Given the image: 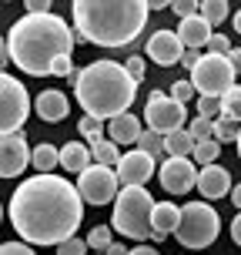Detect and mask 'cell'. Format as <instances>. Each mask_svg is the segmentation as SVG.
<instances>
[{
    "instance_id": "1",
    "label": "cell",
    "mask_w": 241,
    "mask_h": 255,
    "mask_svg": "<svg viewBox=\"0 0 241 255\" xmlns=\"http://www.w3.org/2000/svg\"><path fill=\"white\" fill-rule=\"evenodd\" d=\"M84 198L64 175H30L7 202V218L27 245H61L74 239Z\"/></svg>"
},
{
    "instance_id": "2",
    "label": "cell",
    "mask_w": 241,
    "mask_h": 255,
    "mask_svg": "<svg viewBox=\"0 0 241 255\" xmlns=\"http://www.w3.org/2000/svg\"><path fill=\"white\" fill-rule=\"evenodd\" d=\"M74 40H80L77 30H71V24L57 13H24L17 24H10L3 47L24 74L44 77L51 74L57 57L74 54Z\"/></svg>"
},
{
    "instance_id": "3",
    "label": "cell",
    "mask_w": 241,
    "mask_h": 255,
    "mask_svg": "<svg viewBox=\"0 0 241 255\" xmlns=\"http://www.w3.org/2000/svg\"><path fill=\"white\" fill-rule=\"evenodd\" d=\"M74 30L97 47H127L144 34L151 3L148 0H74Z\"/></svg>"
},
{
    "instance_id": "4",
    "label": "cell",
    "mask_w": 241,
    "mask_h": 255,
    "mask_svg": "<svg viewBox=\"0 0 241 255\" xmlns=\"http://www.w3.org/2000/svg\"><path fill=\"white\" fill-rule=\"evenodd\" d=\"M74 94L90 118L114 121V118L131 111V104L138 98V81L131 77V71L124 64L94 61L80 71V81L74 84Z\"/></svg>"
},
{
    "instance_id": "5",
    "label": "cell",
    "mask_w": 241,
    "mask_h": 255,
    "mask_svg": "<svg viewBox=\"0 0 241 255\" xmlns=\"http://www.w3.org/2000/svg\"><path fill=\"white\" fill-rule=\"evenodd\" d=\"M154 198L144 185H127L121 195L114 198V215H111V229L121 232L124 239L134 242H148L154 235L151 225V212H154Z\"/></svg>"
},
{
    "instance_id": "6",
    "label": "cell",
    "mask_w": 241,
    "mask_h": 255,
    "mask_svg": "<svg viewBox=\"0 0 241 255\" xmlns=\"http://www.w3.org/2000/svg\"><path fill=\"white\" fill-rule=\"evenodd\" d=\"M174 235H178V245L184 249H208L221 235V218L208 202H188L181 208V222Z\"/></svg>"
},
{
    "instance_id": "7",
    "label": "cell",
    "mask_w": 241,
    "mask_h": 255,
    "mask_svg": "<svg viewBox=\"0 0 241 255\" xmlns=\"http://www.w3.org/2000/svg\"><path fill=\"white\" fill-rule=\"evenodd\" d=\"M235 77L238 71L231 67V57H221V54H204L198 67L191 71V84L198 94H211V98H221L235 88Z\"/></svg>"
},
{
    "instance_id": "8",
    "label": "cell",
    "mask_w": 241,
    "mask_h": 255,
    "mask_svg": "<svg viewBox=\"0 0 241 255\" xmlns=\"http://www.w3.org/2000/svg\"><path fill=\"white\" fill-rule=\"evenodd\" d=\"M30 115V94L13 74H0V131L17 134Z\"/></svg>"
},
{
    "instance_id": "9",
    "label": "cell",
    "mask_w": 241,
    "mask_h": 255,
    "mask_svg": "<svg viewBox=\"0 0 241 255\" xmlns=\"http://www.w3.org/2000/svg\"><path fill=\"white\" fill-rule=\"evenodd\" d=\"M144 121H148V131L167 138V134H174V131L184 128L188 111H184V104L174 101L171 94H164V91H151V98H148V104H144Z\"/></svg>"
},
{
    "instance_id": "10",
    "label": "cell",
    "mask_w": 241,
    "mask_h": 255,
    "mask_svg": "<svg viewBox=\"0 0 241 255\" xmlns=\"http://www.w3.org/2000/svg\"><path fill=\"white\" fill-rule=\"evenodd\" d=\"M117 185H121V178H117L114 168H107V165H90L87 171L77 175V191H80V198H84L87 205L114 202L117 195H121Z\"/></svg>"
},
{
    "instance_id": "11",
    "label": "cell",
    "mask_w": 241,
    "mask_h": 255,
    "mask_svg": "<svg viewBox=\"0 0 241 255\" xmlns=\"http://www.w3.org/2000/svg\"><path fill=\"white\" fill-rule=\"evenodd\" d=\"M158 181L167 195H188L191 188H198V168L191 158H167L158 168Z\"/></svg>"
},
{
    "instance_id": "12",
    "label": "cell",
    "mask_w": 241,
    "mask_h": 255,
    "mask_svg": "<svg viewBox=\"0 0 241 255\" xmlns=\"http://www.w3.org/2000/svg\"><path fill=\"white\" fill-rule=\"evenodd\" d=\"M34 158V148L27 144L24 131L0 138V178H17Z\"/></svg>"
},
{
    "instance_id": "13",
    "label": "cell",
    "mask_w": 241,
    "mask_h": 255,
    "mask_svg": "<svg viewBox=\"0 0 241 255\" xmlns=\"http://www.w3.org/2000/svg\"><path fill=\"white\" fill-rule=\"evenodd\" d=\"M154 168H158V161H154L148 151H141V148H134V151H124L121 154V161H117V178H121V185H148L154 175Z\"/></svg>"
},
{
    "instance_id": "14",
    "label": "cell",
    "mask_w": 241,
    "mask_h": 255,
    "mask_svg": "<svg viewBox=\"0 0 241 255\" xmlns=\"http://www.w3.org/2000/svg\"><path fill=\"white\" fill-rule=\"evenodd\" d=\"M144 51H148V57H151L154 64H161V67H171V64H178L181 57H184V44H181L178 30H154L151 37H148V44H144Z\"/></svg>"
},
{
    "instance_id": "15",
    "label": "cell",
    "mask_w": 241,
    "mask_h": 255,
    "mask_svg": "<svg viewBox=\"0 0 241 255\" xmlns=\"http://www.w3.org/2000/svg\"><path fill=\"white\" fill-rule=\"evenodd\" d=\"M198 191H201V198H208V202L225 198V195L231 191V175L221 165H204V168H198Z\"/></svg>"
},
{
    "instance_id": "16",
    "label": "cell",
    "mask_w": 241,
    "mask_h": 255,
    "mask_svg": "<svg viewBox=\"0 0 241 255\" xmlns=\"http://www.w3.org/2000/svg\"><path fill=\"white\" fill-rule=\"evenodd\" d=\"M34 108H37L40 121L57 125V121H64V118H67V111H71V101H67V94H64V91L51 88V91H40V94H37Z\"/></svg>"
},
{
    "instance_id": "17",
    "label": "cell",
    "mask_w": 241,
    "mask_h": 255,
    "mask_svg": "<svg viewBox=\"0 0 241 255\" xmlns=\"http://www.w3.org/2000/svg\"><path fill=\"white\" fill-rule=\"evenodd\" d=\"M178 37H181V44H184L188 51H201V47H208V40H211V24L204 20L201 13L184 17V20L178 24Z\"/></svg>"
},
{
    "instance_id": "18",
    "label": "cell",
    "mask_w": 241,
    "mask_h": 255,
    "mask_svg": "<svg viewBox=\"0 0 241 255\" xmlns=\"http://www.w3.org/2000/svg\"><path fill=\"white\" fill-rule=\"evenodd\" d=\"M141 121H144V118H134L131 111H127V115L114 118V121L107 125V134H111V141H114V144H138V138L144 134Z\"/></svg>"
},
{
    "instance_id": "19",
    "label": "cell",
    "mask_w": 241,
    "mask_h": 255,
    "mask_svg": "<svg viewBox=\"0 0 241 255\" xmlns=\"http://www.w3.org/2000/svg\"><path fill=\"white\" fill-rule=\"evenodd\" d=\"M90 144H80V141H67L61 148V168L64 171H71V175H80V171H87L90 168Z\"/></svg>"
},
{
    "instance_id": "20",
    "label": "cell",
    "mask_w": 241,
    "mask_h": 255,
    "mask_svg": "<svg viewBox=\"0 0 241 255\" xmlns=\"http://www.w3.org/2000/svg\"><path fill=\"white\" fill-rule=\"evenodd\" d=\"M178 222H181V208L174 202H158L151 212V225L154 232H161V235H174L178 232Z\"/></svg>"
},
{
    "instance_id": "21",
    "label": "cell",
    "mask_w": 241,
    "mask_h": 255,
    "mask_svg": "<svg viewBox=\"0 0 241 255\" xmlns=\"http://www.w3.org/2000/svg\"><path fill=\"white\" fill-rule=\"evenodd\" d=\"M30 165L37 168V175H51L54 168L61 165V148H54L51 141H44L34 148V158H30Z\"/></svg>"
},
{
    "instance_id": "22",
    "label": "cell",
    "mask_w": 241,
    "mask_h": 255,
    "mask_svg": "<svg viewBox=\"0 0 241 255\" xmlns=\"http://www.w3.org/2000/svg\"><path fill=\"white\" fill-rule=\"evenodd\" d=\"M164 151H167V158H191V154H194V138H191L188 128L167 134L164 138Z\"/></svg>"
},
{
    "instance_id": "23",
    "label": "cell",
    "mask_w": 241,
    "mask_h": 255,
    "mask_svg": "<svg viewBox=\"0 0 241 255\" xmlns=\"http://www.w3.org/2000/svg\"><path fill=\"white\" fill-rule=\"evenodd\" d=\"M90 144V154H94V165H107V168H117L121 161V151L111 138H97V141H87Z\"/></svg>"
},
{
    "instance_id": "24",
    "label": "cell",
    "mask_w": 241,
    "mask_h": 255,
    "mask_svg": "<svg viewBox=\"0 0 241 255\" xmlns=\"http://www.w3.org/2000/svg\"><path fill=\"white\" fill-rule=\"evenodd\" d=\"M218 154H221V141L208 138V141H194V154H191V161L194 165H218Z\"/></svg>"
},
{
    "instance_id": "25",
    "label": "cell",
    "mask_w": 241,
    "mask_h": 255,
    "mask_svg": "<svg viewBox=\"0 0 241 255\" xmlns=\"http://www.w3.org/2000/svg\"><path fill=\"white\" fill-rule=\"evenodd\" d=\"M138 148H141V151H148L154 161H167L164 138H161V134H154V131H148V128H144V134L138 138Z\"/></svg>"
},
{
    "instance_id": "26",
    "label": "cell",
    "mask_w": 241,
    "mask_h": 255,
    "mask_svg": "<svg viewBox=\"0 0 241 255\" xmlns=\"http://www.w3.org/2000/svg\"><path fill=\"white\" fill-rule=\"evenodd\" d=\"M228 13H231V7L225 3V0H204V3H201V17L211 27L225 24V20H228Z\"/></svg>"
},
{
    "instance_id": "27",
    "label": "cell",
    "mask_w": 241,
    "mask_h": 255,
    "mask_svg": "<svg viewBox=\"0 0 241 255\" xmlns=\"http://www.w3.org/2000/svg\"><path fill=\"white\" fill-rule=\"evenodd\" d=\"M221 115L241 125V84H235L228 94H221Z\"/></svg>"
},
{
    "instance_id": "28",
    "label": "cell",
    "mask_w": 241,
    "mask_h": 255,
    "mask_svg": "<svg viewBox=\"0 0 241 255\" xmlns=\"http://www.w3.org/2000/svg\"><path fill=\"white\" fill-rule=\"evenodd\" d=\"M111 225H94V229L87 232V245L94 249V252H107L111 245H114V239H111Z\"/></svg>"
},
{
    "instance_id": "29",
    "label": "cell",
    "mask_w": 241,
    "mask_h": 255,
    "mask_svg": "<svg viewBox=\"0 0 241 255\" xmlns=\"http://www.w3.org/2000/svg\"><path fill=\"white\" fill-rule=\"evenodd\" d=\"M241 134V125L238 121H231V118H215V141H238Z\"/></svg>"
},
{
    "instance_id": "30",
    "label": "cell",
    "mask_w": 241,
    "mask_h": 255,
    "mask_svg": "<svg viewBox=\"0 0 241 255\" xmlns=\"http://www.w3.org/2000/svg\"><path fill=\"white\" fill-rule=\"evenodd\" d=\"M188 131H191V138H194V141H208V138H215V121L198 115V118L188 125Z\"/></svg>"
},
{
    "instance_id": "31",
    "label": "cell",
    "mask_w": 241,
    "mask_h": 255,
    "mask_svg": "<svg viewBox=\"0 0 241 255\" xmlns=\"http://www.w3.org/2000/svg\"><path fill=\"white\" fill-rule=\"evenodd\" d=\"M77 128H80V134H84L87 141L104 138V121H101V118H90V115H84L80 121H77Z\"/></svg>"
},
{
    "instance_id": "32",
    "label": "cell",
    "mask_w": 241,
    "mask_h": 255,
    "mask_svg": "<svg viewBox=\"0 0 241 255\" xmlns=\"http://www.w3.org/2000/svg\"><path fill=\"white\" fill-rule=\"evenodd\" d=\"M198 115L201 118H221V98H211V94H198Z\"/></svg>"
},
{
    "instance_id": "33",
    "label": "cell",
    "mask_w": 241,
    "mask_h": 255,
    "mask_svg": "<svg viewBox=\"0 0 241 255\" xmlns=\"http://www.w3.org/2000/svg\"><path fill=\"white\" fill-rule=\"evenodd\" d=\"M231 51H235V47H231V37H225V34H211V40H208V54H221V57H228Z\"/></svg>"
},
{
    "instance_id": "34",
    "label": "cell",
    "mask_w": 241,
    "mask_h": 255,
    "mask_svg": "<svg viewBox=\"0 0 241 255\" xmlns=\"http://www.w3.org/2000/svg\"><path fill=\"white\" fill-rule=\"evenodd\" d=\"M90 245L87 242H80V239H67V242L57 245V255H87Z\"/></svg>"
},
{
    "instance_id": "35",
    "label": "cell",
    "mask_w": 241,
    "mask_h": 255,
    "mask_svg": "<svg viewBox=\"0 0 241 255\" xmlns=\"http://www.w3.org/2000/svg\"><path fill=\"white\" fill-rule=\"evenodd\" d=\"M194 94H198V91H194V84H191V81H174V88H171V98H174V101H191V98H194Z\"/></svg>"
},
{
    "instance_id": "36",
    "label": "cell",
    "mask_w": 241,
    "mask_h": 255,
    "mask_svg": "<svg viewBox=\"0 0 241 255\" xmlns=\"http://www.w3.org/2000/svg\"><path fill=\"white\" fill-rule=\"evenodd\" d=\"M171 10L181 13V20H184V17H194V13L201 10V3H194V0H174V3H171Z\"/></svg>"
},
{
    "instance_id": "37",
    "label": "cell",
    "mask_w": 241,
    "mask_h": 255,
    "mask_svg": "<svg viewBox=\"0 0 241 255\" xmlns=\"http://www.w3.org/2000/svg\"><path fill=\"white\" fill-rule=\"evenodd\" d=\"M127 71H131V77H134V81H144V74H148V67H144V57H138V54H134V57H127V64H124Z\"/></svg>"
},
{
    "instance_id": "38",
    "label": "cell",
    "mask_w": 241,
    "mask_h": 255,
    "mask_svg": "<svg viewBox=\"0 0 241 255\" xmlns=\"http://www.w3.org/2000/svg\"><path fill=\"white\" fill-rule=\"evenodd\" d=\"M0 255H37L27 242H3L0 245Z\"/></svg>"
},
{
    "instance_id": "39",
    "label": "cell",
    "mask_w": 241,
    "mask_h": 255,
    "mask_svg": "<svg viewBox=\"0 0 241 255\" xmlns=\"http://www.w3.org/2000/svg\"><path fill=\"white\" fill-rule=\"evenodd\" d=\"M74 71H77V67L71 64V57H57V61H54V67H51L54 77H71Z\"/></svg>"
},
{
    "instance_id": "40",
    "label": "cell",
    "mask_w": 241,
    "mask_h": 255,
    "mask_svg": "<svg viewBox=\"0 0 241 255\" xmlns=\"http://www.w3.org/2000/svg\"><path fill=\"white\" fill-rule=\"evenodd\" d=\"M27 13H51V0H27Z\"/></svg>"
},
{
    "instance_id": "41",
    "label": "cell",
    "mask_w": 241,
    "mask_h": 255,
    "mask_svg": "<svg viewBox=\"0 0 241 255\" xmlns=\"http://www.w3.org/2000/svg\"><path fill=\"white\" fill-rule=\"evenodd\" d=\"M204 54L201 51H184V57H181V64H184V67H188V71H194V67H198V61H201Z\"/></svg>"
},
{
    "instance_id": "42",
    "label": "cell",
    "mask_w": 241,
    "mask_h": 255,
    "mask_svg": "<svg viewBox=\"0 0 241 255\" xmlns=\"http://www.w3.org/2000/svg\"><path fill=\"white\" fill-rule=\"evenodd\" d=\"M231 239H235V245H241V212H238V218L231 222Z\"/></svg>"
},
{
    "instance_id": "43",
    "label": "cell",
    "mask_w": 241,
    "mask_h": 255,
    "mask_svg": "<svg viewBox=\"0 0 241 255\" xmlns=\"http://www.w3.org/2000/svg\"><path fill=\"white\" fill-rule=\"evenodd\" d=\"M131 255H161V252L151 249V245H138V249H131Z\"/></svg>"
},
{
    "instance_id": "44",
    "label": "cell",
    "mask_w": 241,
    "mask_h": 255,
    "mask_svg": "<svg viewBox=\"0 0 241 255\" xmlns=\"http://www.w3.org/2000/svg\"><path fill=\"white\" fill-rule=\"evenodd\" d=\"M228 57H231V67H235V71L241 74V47H235V51H231Z\"/></svg>"
},
{
    "instance_id": "45",
    "label": "cell",
    "mask_w": 241,
    "mask_h": 255,
    "mask_svg": "<svg viewBox=\"0 0 241 255\" xmlns=\"http://www.w3.org/2000/svg\"><path fill=\"white\" fill-rule=\"evenodd\" d=\"M231 205H235V208L241 212V181L235 185V188H231Z\"/></svg>"
},
{
    "instance_id": "46",
    "label": "cell",
    "mask_w": 241,
    "mask_h": 255,
    "mask_svg": "<svg viewBox=\"0 0 241 255\" xmlns=\"http://www.w3.org/2000/svg\"><path fill=\"white\" fill-rule=\"evenodd\" d=\"M104 255H131V252H127V249H124V245H111V249H107V252H104Z\"/></svg>"
},
{
    "instance_id": "47",
    "label": "cell",
    "mask_w": 241,
    "mask_h": 255,
    "mask_svg": "<svg viewBox=\"0 0 241 255\" xmlns=\"http://www.w3.org/2000/svg\"><path fill=\"white\" fill-rule=\"evenodd\" d=\"M148 3H151V10H164V7H171L167 0H148Z\"/></svg>"
},
{
    "instance_id": "48",
    "label": "cell",
    "mask_w": 241,
    "mask_h": 255,
    "mask_svg": "<svg viewBox=\"0 0 241 255\" xmlns=\"http://www.w3.org/2000/svg\"><path fill=\"white\" fill-rule=\"evenodd\" d=\"M231 24H235V30H238V34H241V10L235 13V20H231Z\"/></svg>"
},
{
    "instance_id": "49",
    "label": "cell",
    "mask_w": 241,
    "mask_h": 255,
    "mask_svg": "<svg viewBox=\"0 0 241 255\" xmlns=\"http://www.w3.org/2000/svg\"><path fill=\"white\" fill-rule=\"evenodd\" d=\"M238 158H241V134H238Z\"/></svg>"
},
{
    "instance_id": "50",
    "label": "cell",
    "mask_w": 241,
    "mask_h": 255,
    "mask_svg": "<svg viewBox=\"0 0 241 255\" xmlns=\"http://www.w3.org/2000/svg\"><path fill=\"white\" fill-rule=\"evenodd\" d=\"M97 255H104V252H97Z\"/></svg>"
}]
</instances>
